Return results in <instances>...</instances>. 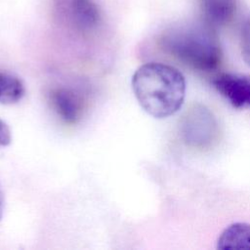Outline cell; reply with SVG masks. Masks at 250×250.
Masks as SVG:
<instances>
[{"instance_id":"cell-9","label":"cell","mask_w":250,"mask_h":250,"mask_svg":"<svg viewBox=\"0 0 250 250\" xmlns=\"http://www.w3.org/2000/svg\"><path fill=\"white\" fill-rule=\"evenodd\" d=\"M25 94L24 84L17 75L0 69V104L19 103Z\"/></svg>"},{"instance_id":"cell-7","label":"cell","mask_w":250,"mask_h":250,"mask_svg":"<svg viewBox=\"0 0 250 250\" xmlns=\"http://www.w3.org/2000/svg\"><path fill=\"white\" fill-rule=\"evenodd\" d=\"M202 20L218 27L229 22L236 11V0H199Z\"/></svg>"},{"instance_id":"cell-2","label":"cell","mask_w":250,"mask_h":250,"mask_svg":"<svg viewBox=\"0 0 250 250\" xmlns=\"http://www.w3.org/2000/svg\"><path fill=\"white\" fill-rule=\"evenodd\" d=\"M161 49L194 70L210 72L222 62L216 28L204 21H190L168 28L160 36Z\"/></svg>"},{"instance_id":"cell-5","label":"cell","mask_w":250,"mask_h":250,"mask_svg":"<svg viewBox=\"0 0 250 250\" xmlns=\"http://www.w3.org/2000/svg\"><path fill=\"white\" fill-rule=\"evenodd\" d=\"M212 84L216 90L236 108L250 107V77L236 73H221Z\"/></svg>"},{"instance_id":"cell-6","label":"cell","mask_w":250,"mask_h":250,"mask_svg":"<svg viewBox=\"0 0 250 250\" xmlns=\"http://www.w3.org/2000/svg\"><path fill=\"white\" fill-rule=\"evenodd\" d=\"M68 14L74 28L83 33L97 29L102 21L101 10L95 0H69Z\"/></svg>"},{"instance_id":"cell-11","label":"cell","mask_w":250,"mask_h":250,"mask_svg":"<svg viewBox=\"0 0 250 250\" xmlns=\"http://www.w3.org/2000/svg\"><path fill=\"white\" fill-rule=\"evenodd\" d=\"M12 142V134L5 121L0 119V146H7Z\"/></svg>"},{"instance_id":"cell-1","label":"cell","mask_w":250,"mask_h":250,"mask_svg":"<svg viewBox=\"0 0 250 250\" xmlns=\"http://www.w3.org/2000/svg\"><path fill=\"white\" fill-rule=\"evenodd\" d=\"M131 84L140 105L155 118L176 113L185 100V78L168 64L148 62L141 65L133 74Z\"/></svg>"},{"instance_id":"cell-4","label":"cell","mask_w":250,"mask_h":250,"mask_svg":"<svg viewBox=\"0 0 250 250\" xmlns=\"http://www.w3.org/2000/svg\"><path fill=\"white\" fill-rule=\"evenodd\" d=\"M49 102L57 116L67 125L78 123L85 111L84 95L69 86H58L49 93Z\"/></svg>"},{"instance_id":"cell-3","label":"cell","mask_w":250,"mask_h":250,"mask_svg":"<svg viewBox=\"0 0 250 250\" xmlns=\"http://www.w3.org/2000/svg\"><path fill=\"white\" fill-rule=\"evenodd\" d=\"M180 132L187 146L205 149L212 146L218 140L219 124L207 107L202 104H194L183 115Z\"/></svg>"},{"instance_id":"cell-10","label":"cell","mask_w":250,"mask_h":250,"mask_svg":"<svg viewBox=\"0 0 250 250\" xmlns=\"http://www.w3.org/2000/svg\"><path fill=\"white\" fill-rule=\"evenodd\" d=\"M241 54L250 67V18L247 19L241 29Z\"/></svg>"},{"instance_id":"cell-8","label":"cell","mask_w":250,"mask_h":250,"mask_svg":"<svg viewBox=\"0 0 250 250\" xmlns=\"http://www.w3.org/2000/svg\"><path fill=\"white\" fill-rule=\"evenodd\" d=\"M217 248L250 250V225L235 223L229 226L219 236Z\"/></svg>"},{"instance_id":"cell-12","label":"cell","mask_w":250,"mask_h":250,"mask_svg":"<svg viewBox=\"0 0 250 250\" xmlns=\"http://www.w3.org/2000/svg\"><path fill=\"white\" fill-rule=\"evenodd\" d=\"M4 204H5V199H4V192L2 189V186L0 183V220L2 219L3 212H4Z\"/></svg>"}]
</instances>
